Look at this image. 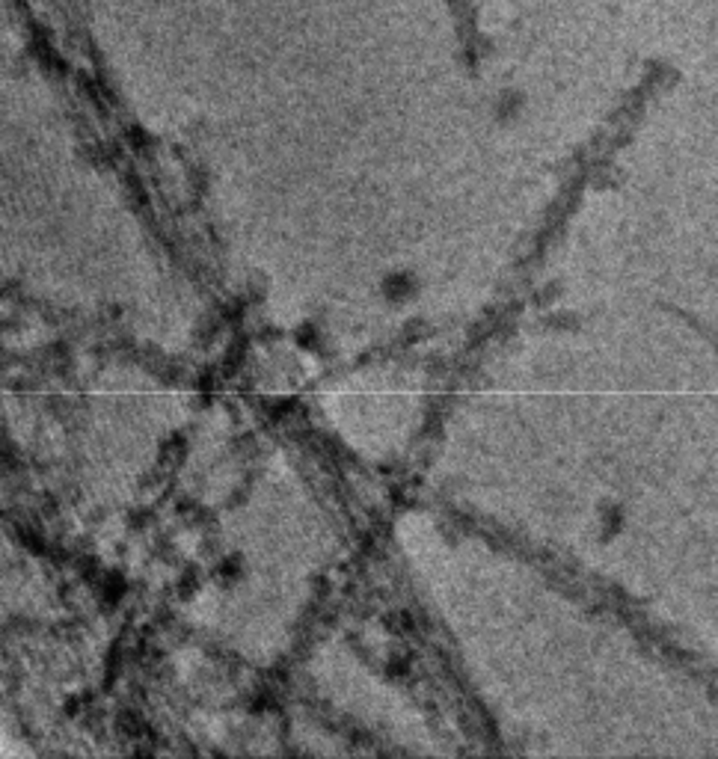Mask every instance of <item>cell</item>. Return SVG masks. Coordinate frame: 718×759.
I'll list each match as a JSON object with an SVG mask.
<instances>
[{
  "instance_id": "cell-1",
  "label": "cell",
  "mask_w": 718,
  "mask_h": 759,
  "mask_svg": "<svg viewBox=\"0 0 718 759\" xmlns=\"http://www.w3.org/2000/svg\"><path fill=\"white\" fill-rule=\"evenodd\" d=\"M383 294L392 303H404L416 294V282H413V276H407V273H392V276L383 282Z\"/></svg>"
},
{
  "instance_id": "cell-2",
  "label": "cell",
  "mask_w": 718,
  "mask_h": 759,
  "mask_svg": "<svg viewBox=\"0 0 718 759\" xmlns=\"http://www.w3.org/2000/svg\"><path fill=\"white\" fill-rule=\"evenodd\" d=\"M297 344L303 347V350H318V344H321V332H318V327H300L297 330Z\"/></svg>"
}]
</instances>
